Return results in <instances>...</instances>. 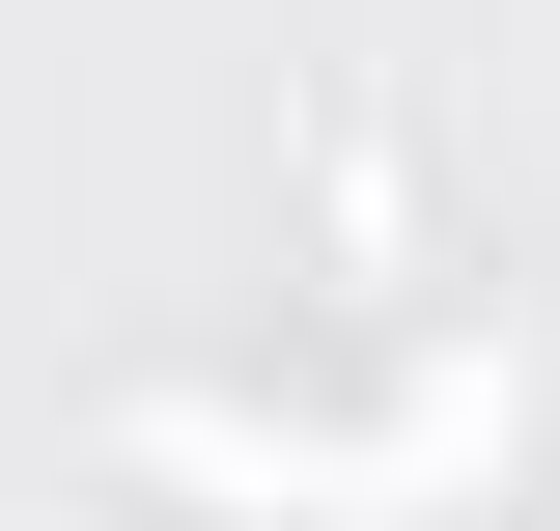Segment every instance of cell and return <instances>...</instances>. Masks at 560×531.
<instances>
[{
    "label": "cell",
    "mask_w": 560,
    "mask_h": 531,
    "mask_svg": "<svg viewBox=\"0 0 560 531\" xmlns=\"http://www.w3.org/2000/svg\"><path fill=\"white\" fill-rule=\"evenodd\" d=\"M140 475H224V504H308V531L504 504V475H533V335H448V364H420V392H364V420H224V392H140Z\"/></svg>",
    "instance_id": "obj_1"
}]
</instances>
